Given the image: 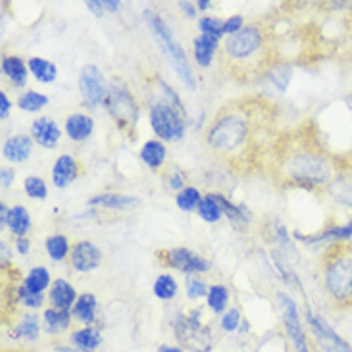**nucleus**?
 Returning <instances> with one entry per match:
<instances>
[{
	"label": "nucleus",
	"mask_w": 352,
	"mask_h": 352,
	"mask_svg": "<svg viewBox=\"0 0 352 352\" xmlns=\"http://www.w3.org/2000/svg\"><path fill=\"white\" fill-rule=\"evenodd\" d=\"M10 262H12V250H10V245L6 241L0 243V266L2 270H8Z\"/></svg>",
	"instance_id": "obj_48"
},
{
	"label": "nucleus",
	"mask_w": 352,
	"mask_h": 352,
	"mask_svg": "<svg viewBox=\"0 0 352 352\" xmlns=\"http://www.w3.org/2000/svg\"><path fill=\"white\" fill-rule=\"evenodd\" d=\"M258 114L262 112L256 106L245 102L221 108L206 131L210 151L223 160H243L245 154L252 153V144H256Z\"/></svg>",
	"instance_id": "obj_1"
},
{
	"label": "nucleus",
	"mask_w": 352,
	"mask_h": 352,
	"mask_svg": "<svg viewBox=\"0 0 352 352\" xmlns=\"http://www.w3.org/2000/svg\"><path fill=\"white\" fill-rule=\"evenodd\" d=\"M296 241L305 243V245H324V243H346L352 239V219H349L343 226H327L324 231L316 233V235H302L295 233Z\"/></svg>",
	"instance_id": "obj_15"
},
{
	"label": "nucleus",
	"mask_w": 352,
	"mask_h": 352,
	"mask_svg": "<svg viewBox=\"0 0 352 352\" xmlns=\"http://www.w3.org/2000/svg\"><path fill=\"white\" fill-rule=\"evenodd\" d=\"M14 302L23 306V308H29V310H38V308H43V305H45V296L29 293L25 287L18 285L16 291H14Z\"/></svg>",
	"instance_id": "obj_39"
},
{
	"label": "nucleus",
	"mask_w": 352,
	"mask_h": 352,
	"mask_svg": "<svg viewBox=\"0 0 352 352\" xmlns=\"http://www.w3.org/2000/svg\"><path fill=\"white\" fill-rule=\"evenodd\" d=\"M102 8H104V12H120L122 2L120 0H102Z\"/></svg>",
	"instance_id": "obj_53"
},
{
	"label": "nucleus",
	"mask_w": 352,
	"mask_h": 352,
	"mask_svg": "<svg viewBox=\"0 0 352 352\" xmlns=\"http://www.w3.org/2000/svg\"><path fill=\"white\" fill-rule=\"evenodd\" d=\"M277 305H279L281 320L285 325L287 337L291 339V343L295 344L296 352H312L308 339H306L305 329H302V324H300V312H298L295 298H291L287 293H277Z\"/></svg>",
	"instance_id": "obj_11"
},
{
	"label": "nucleus",
	"mask_w": 352,
	"mask_h": 352,
	"mask_svg": "<svg viewBox=\"0 0 352 352\" xmlns=\"http://www.w3.org/2000/svg\"><path fill=\"white\" fill-rule=\"evenodd\" d=\"M218 38L208 37V35H199V37L192 41V56H195V62L199 64L200 67H210L212 62H214V56L219 50Z\"/></svg>",
	"instance_id": "obj_25"
},
{
	"label": "nucleus",
	"mask_w": 352,
	"mask_h": 352,
	"mask_svg": "<svg viewBox=\"0 0 352 352\" xmlns=\"http://www.w3.org/2000/svg\"><path fill=\"white\" fill-rule=\"evenodd\" d=\"M23 190H25V195H28L29 199L33 200H45L48 197L47 183L38 175H28L23 179Z\"/></svg>",
	"instance_id": "obj_40"
},
{
	"label": "nucleus",
	"mask_w": 352,
	"mask_h": 352,
	"mask_svg": "<svg viewBox=\"0 0 352 352\" xmlns=\"http://www.w3.org/2000/svg\"><path fill=\"white\" fill-rule=\"evenodd\" d=\"M202 199L204 197H202L200 189L192 187V185H187L183 190L175 192V204H177V208L181 212H197Z\"/></svg>",
	"instance_id": "obj_35"
},
{
	"label": "nucleus",
	"mask_w": 352,
	"mask_h": 352,
	"mask_svg": "<svg viewBox=\"0 0 352 352\" xmlns=\"http://www.w3.org/2000/svg\"><path fill=\"white\" fill-rule=\"evenodd\" d=\"M270 33L262 23H247L237 35L223 38V64L239 79H250L266 74L270 64Z\"/></svg>",
	"instance_id": "obj_3"
},
{
	"label": "nucleus",
	"mask_w": 352,
	"mask_h": 352,
	"mask_svg": "<svg viewBox=\"0 0 352 352\" xmlns=\"http://www.w3.org/2000/svg\"><path fill=\"white\" fill-rule=\"evenodd\" d=\"M81 175V164L72 154H60L52 166V185L56 189H67Z\"/></svg>",
	"instance_id": "obj_16"
},
{
	"label": "nucleus",
	"mask_w": 352,
	"mask_h": 352,
	"mask_svg": "<svg viewBox=\"0 0 352 352\" xmlns=\"http://www.w3.org/2000/svg\"><path fill=\"white\" fill-rule=\"evenodd\" d=\"M197 214L200 216V219H204L206 223H218L221 216H223V212L219 208V202L214 197V192H208L202 202H200L199 210H197Z\"/></svg>",
	"instance_id": "obj_38"
},
{
	"label": "nucleus",
	"mask_w": 352,
	"mask_h": 352,
	"mask_svg": "<svg viewBox=\"0 0 352 352\" xmlns=\"http://www.w3.org/2000/svg\"><path fill=\"white\" fill-rule=\"evenodd\" d=\"M245 28V18L241 14H235L223 21V35L226 37H231V35H237L241 29Z\"/></svg>",
	"instance_id": "obj_45"
},
{
	"label": "nucleus",
	"mask_w": 352,
	"mask_h": 352,
	"mask_svg": "<svg viewBox=\"0 0 352 352\" xmlns=\"http://www.w3.org/2000/svg\"><path fill=\"white\" fill-rule=\"evenodd\" d=\"M74 320L81 325H93L98 318V300L93 293H81L77 302L72 308Z\"/></svg>",
	"instance_id": "obj_24"
},
{
	"label": "nucleus",
	"mask_w": 352,
	"mask_h": 352,
	"mask_svg": "<svg viewBox=\"0 0 352 352\" xmlns=\"http://www.w3.org/2000/svg\"><path fill=\"white\" fill-rule=\"evenodd\" d=\"M210 6H212V2H210V0H199V2H197V8H199L200 12H206Z\"/></svg>",
	"instance_id": "obj_56"
},
{
	"label": "nucleus",
	"mask_w": 352,
	"mask_h": 352,
	"mask_svg": "<svg viewBox=\"0 0 352 352\" xmlns=\"http://www.w3.org/2000/svg\"><path fill=\"white\" fill-rule=\"evenodd\" d=\"M210 285L200 279L197 276H187V281H185V293H187V298L189 300H199V298H204L208 296Z\"/></svg>",
	"instance_id": "obj_41"
},
{
	"label": "nucleus",
	"mask_w": 352,
	"mask_h": 352,
	"mask_svg": "<svg viewBox=\"0 0 352 352\" xmlns=\"http://www.w3.org/2000/svg\"><path fill=\"white\" fill-rule=\"evenodd\" d=\"M87 204L91 208H104V210H129L137 208L141 204V200L131 195H120V192H104V195H96L87 200Z\"/></svg>",
	"instance_id": "obj_20"
},
{
	"label": "nucleus",
	"mask_w": 352,
	"mask_h": 352,
	"mask_svg": "<svg viewBox=\"0 0 352 352\" xmlns=\"http://www.w3.org/2000/svg\"><path fill=\"white\" fill-rule=\"evenodd\" d=\"M266 79L276 87L277 91H287L289 87V81L293 77V67L289 64H272V66L266 69Z\"/></svg>",
	"instance_id": "obj_36"
},
{
	"label": "nucleus",
	"mask_w": 352,
	"mask_h": 352,
	"mask_svg": "<svg viewBox=\"0 0 352 352\" xmlns=\"http://www.w3.org/2000/svg\"><path fill=\"white\" fill-rule=\"evenodd\" d=\"M8 231L14 235V237H25L31 229V216H29L28 208L23 204H16L10 208L8 216Z\"/></svg>",
	"instance_id": "obj_31"
},
{
	"label": "nucleus",
	"mask_w": 352,
	"mask_h": 352,
	"mask_svg": "<svg viewBox=\"0 0 352 352\" xmlns=\"http://www.w3.org/2000/svg\"><path fill=\"white\" fill-rule=\"evenodd\" d=\"M102 262V250L91 241H76L69 252V266L77 274H91Z\"/></svg>",
	"instance_id": "obj_13"
},
{
	"label": "nucleus",
	"mask_w": 352,
	"mask_h": 352,
	"mask_svg": "<svg viewBox=\"0 0 352 352\" xmlns=\"http://www.w3.org/2000/svg\"><path fill=\"white\" fill-rule=\"evenodd\" d=\"M143 18L146 21L148 29H151V33L154 35V38H156V43L164 50L166 58L170 60V64L175 69V74L181 79V83L187 87V89H190V91H195L197 89V79H195V74H192L189 58H187V52L179 45V41L173 37L172 29L168 28V23L164 21L160 14H156L151 8L144 10Z\"/></svg>",
	"instance_id": "obj_5"
},
{
	"label": "nucleus",
	"mask_w": 352,
	"mask_h": 352,
	"mask_svg": "<svg viewBox=\"0 0 352 352\" xmlns=\"http://www.w3.org/2000/svg\"><path fill=\"white\" fill-rule=\"evenodd\" d=\"M33 137L28 133H16L8 137L2 144V158L12 164L28 162L29 156L33 153Z\"/></svg>",
	"instance_id": "obj_17"
},
{
	"label": "nucleus",
	"mask_w": 352,
	"mask_h": 352,
	"mask_svg": "<svg viewBox=\"0 0 352 352\" xmlns=\"http://www.w3.org/2000/svg\"><path fill=\"white\" fill-rule=\"evenodd\" d=\"M185 120L187 116H183L179 110H175L173 106L166 104L162 100H156L148 112V122H151L154 135L164 143H175L185 137V131H187Z\"/></svg>",
	"instance_id": "obj_8"
},
{
	"label": "nucleus",
	"mask_w": 352,
	"mask_h": 352,
	"mask_svg": "<svg viewBox=\"0 0 352 352\" xmlns=\"http://www.w3.org/2000/svg\"><path fill=\"white\" fill-rule=\"evenodd\" d=\"M14 179H16V172H14L12 168H2V170H0V187H2V189H10Z\"/></svg>",
	"instance_id": "obj_46"
},
{
	"label": "nucleus",
	"mask_w": 352,
	"mask_h": 352,
	"mask_svg": "<svg viewBox=\"0 0 352 352\" xmlns=\"http://www.w3.org/2000/svg\"><path fill=\"white\" fill-rule=\"evenodd\" d=\"M158 262L166 267L177 270L185 276H199V274H208L212 270V262L208 258L200 256L199 252L190 250L187 247H175V248H164L156 250Z\"/></svg>",
	"instance_id": "obj_9"
},
{
	"label": "nucleus",
	"mask_w": 352,
	"mask_h": 352,
	"mask_svg": "<svg viewBox=\"0 0 352 352\" xmlns=\"http://www.w3.org/2000/svg\"><path fill=\"white\" fill-rule=\"evenodd\" d=\"M45 250L52 262H64L66 258H69L72 243L64 233H52L45 239Z\"/></svg>",
	"instance_id": "obj_32"
},
{
	"label": "nucleus",
	"mask_w": 352,
	"mask_h": 352,
	"mask_svg": "<svg viewBox=\"0 0 352 352\" xmlns=\"http://www.w3.org/2000/svg\"><path fill=\"white\" fill-rule=\"evenodd\" d=\"M320 352H324V351H320Z\"/></svg>",
	"instance_id": "obj_57"
},
{
	"label": "nucleus",
	"mask_w": 352,
	"mask_h": 352,
	"mask_svg": "<svg viewBox=\"0 0 352 352\" xmlns=\"http://www.w3.org/2000/svg\"><path fill=\"white\" fill-rule=\"evenodd\" d=\"M104 106L116 127L122 133L135 137V127H137V120H139V102L124 81L110 83Z\"/></svg>",
	"instance_id": "obj_7"
},
{
	"label": "nucleus",
	"mask_w": 352,
	"mask_h": 352,
	"mask_svg": "<svg viewBox=\"0 0 352 352\" xmlns=\"http://www.w3.org/2000/svg\"><path fill=\"white\" fill-rule=\"evenodd\" d=\"M177 291H179V285H177V281H175V277L170 276V274H162V276H158L154 279V285H153V293L156 298H160L164 302H168V300H173L175 295H177Z\"/></svg>",
	"instance_id": "obj_34"
},
{
	"label": "nucleus",
	"mask_w": 352,
	"mask_h": 352,
	"mask_svg": "<svg viewBox=\"0 0 352 352\" xmlns=\"http://www.w3.org/2000/svg\"><path fill=\"white\" fill-rule=\"evenodd\" d=\"M185 181H187V175L181 172L179 168H173L172 172L166 175V185H168V189L170 190H183L187 185H185Z\"/></svg>",
	"instance_id": "obj_44"
},
{
	"label": "nucleus",
	"mask_w": 352,
	"mask_h": 352,
	"mask_svg": "<svg viewBox=\"0 0 352 352\" xmlns=\"http://www.w3.org/2000/svg\"><path fill=\"white\" fill-rule=\"evenodd\" d=\"M29 135L33 137L35 144L43 146V148H48V151L50 148H56L60 141H62V129H60V125L52 118H47V116H41L37 120H33Z\"/></svg>",
	"instance_id": "obj_14"
},
{
	"label": "nucleus",
	"mask_w": 352,
	"mask_h": 352,
	"mask_svg": "<svg viewBox=\"0 0 352 352\" xmlns=\"http://www.w3.org/2000/svg\"><path fill=\"white\" fill-rule=\"evenodd\" d=\"M166 156H168V148L166 143L160 139H151L141 146V153L139 158L143 160L144 166H148L151 170H160L166 162Z\"/></svg>",
	"instance_id": "obj_27"
},
{
	"label": "nucleus",
	"mask_w": 352,
	"mask_h": 352,
	"mask_svg": "<svg viewBox=\"0 0 352 352\" xmlns=\"http://www.w3.org/2000/svg\"><path fill=\"white\" fill-rule=\"evenodd\" d=\"M241 324L243 322H241V310L239 308H229L228 312L221 316V320H219V327L226 333H235V331H239Z\"/></svg>",
	"instance_id": "obj_43"
},
{
	"label": "nucleus",
	"mask_w": 352,
	"mask_h": 352,
	"mask_svg": "<svg viewBox=\"0 0 352 352\" xmlns=\"http://www.w3.org/2000/svg\"><path fill=\"white\" fill-rule=\"evenodd\" d=\"M48 104V96L38 93V91H25L18 96V106L19 110L28 112V114H35L41 112L45 106Z\"/></svg>",
	"instance_id": "obj_37"
},
{
	"label": "nucleus",
	"mask_w": 352,
	"mask_h": 352,
	"mask_svg": "<svg viewBox=\"0 0 352 352\" xmlns=\"http://www.w3.org/2000/svg\"><path fill=\"white\" fill-rule=\"evenodd\" d=\"M28 67H29V74L37 79L38 83H43V85H50V83H54L58 77V67L54 62H50L47 58H41V56H33L28 60Z\"/></svg>",
	"instance_id": "obj_28"
},
{
	"label": "nucleus",
	"mask_w": 352,
	"mask_h": 352,
	"mask_svg": "<svg viewBox=\"0 0 352 352\" xmlns=\"http://www.w3.org/2000/svg\"><path fill=\"white\" fill-rule=\"evenodd\" d=\"M85 6L89 12H93L96 18H100L104 14V8H102V0H87Z\"/></svg>",
	"instance_id": "obj_50"
},
{
	"label": "nucleus",
	"mask_w": 352,
	"mask_h": 352,
	"mask_svg": "<svg viewBox=\"0 0 352 352\" xmlns=\"http://www.w3.org/2000/svg\"><path fill=\"white\" fill-rule=\"evenodd\" d=\"M2 74H4V77H8V81L14 87L28 85V62H23L19 56L8 54V56L2 58Z\"/></svg>",
	"instance_id": "obj_26"
},
{
	"label": "nucleus",
	"mask_w": 352,
	"mask_h": 352,
	"mask_svg": "<svg viewBox=\"0 0 352 352\" xmlns=\"http://www.w3.org/2000/svg\"><path fill=\"white\" fill-rule=\"evenodd\" d=\"M52 352H79L76 346H69V344H56Z\"/></svg>",
	"instance_id": "obj_55"
},
{
	"label": "nucleus",
	"mask_w": 352,
	"mask_h": 352,
	"mask_svg": "<svg viewBox=\"0 0 352 352\" xmlns=\"http://www.w3.org/2000/svg\"><path fill=\"white\" fill-rule=\"evenodd\" d=\"M64 131H66L69 141L85 143L91 139V135L95 133V120L89 114H83V112L67 116L66 122H64Z\"/></svg>",
	"instance_id": "obj_19"
},
{
	"label": "nucleus",
	"mask_w": 352,
	"mask_h": 352,
	"mask_svg": "<svg viewBox=\"0 0 352 352\" xmlns=\"http://www.w3.org/2000/svg\"><path fill=\"white\" fill-rule=\"evenodd\" d=\"M21 285L25 287L29 293L43 295L52 285V277H50V272L45 266H35L31 267L28 272V276L23 277Z\"/></svg>",
	"instance_id": "obj_30"
},
{
	"label": "nucleus",
	"mask_w": 352,
	"mask_h": 352,
	"mask_svg": "<svg viewBox=\"0 0 352 352\" xmlns=\"http://www.w3.org/2000/svg\"><path fill=\"white\" fill-rule=\"evenodd\" d=\"M77 298H79V295H77L76 287L64 277L54 279L50 289H48V302L56 310H72L77 302Z\"/></svg>",
	"instance_id": "obj_18"
},
{
	"label": "nucleus",
	"mask_w": 352,
	"mask_h": 352,
	"mask_svg": "<svg viewBox=\"0 0 352 352\" xmlns=\"http://www.w3.org/2000/svg\"><path fill=\"white\" fill-rule=\"evenodd\" d=\"M214 197H216V200L219 202V208L223 212V216H226L235 228L241 229L250 223V212H248L243 204H235V202H231V200L226 199L223 195H216V192H214Z\"/></svg>",
	"instance_id": "obj_29"
},
{
	"label": "nucleus",
	"mask_w": 352,
	"mask_h": 352,
	"mask_svg": "<svg viewBox=\"0 0 352 352\" xmlns=\"http://www.w3.org/2000/svg\"><path fill=\"white\" fill-rule=\"evenodd\" d=\"M173 335L183 351L212 352L214 351V333L208 325L202 324V308H192L189 312H179L172 322Z\"/></svg>",
	"instance_id": "obj_6"
},
{
	"label": "nucleus",
	"mask_w": 352,
	"mask_h": 352,
	"mask_svg": "<svg viewBox=\"0 0 352 352\" xmlns=\"http://www.w3.org/2000/svg\"><path fill=\"white\" fill-rule=\"evenodd\" d=\"M14 247H16V252H18L19 256H28L29 252H31V241L28 237H18L16 243H14Z\"/></svg>",
	"instance_id": "obj_49"
},
{
	"label": "nucleus",
	"mask_w": 352,
	"mask_h": 352,
	"mask_svg": "<svg viewBox=\"0 0 352 352\" xmlns=\"http://www.w3.org/2000/svg\"><path fill=\"white\" fill-rule=\"evenodd\" d=\"M322 285L339 308H352V243H333L322 258Z\"/></svg>",
	"instance_id": "obj_4"
},
{
	"label": "nucleus",
	"mask_w": 352,
	"mask_h": 352,
	"mask_svg": "<svg viewBox=\"0 0 352 352\" xmlns=\"http://www.w3.org/2000/svg\"><path fill=\"white\" fill-rule=\"evenodd\" d=\"M339 173V162L318 144H298L279 162V175L291 187L305 190L329 189Z\"/></svg>",
	"instance_id": "obj_2"
},
{
	"label": "nucleus",
	"mask_w": 352,
	"mask_h": 352,
	"mask_svg": "<svg viewBox=\"0 0 352 352\" xmlns=\"http://www.w3.org/2000/svg\"><path fill=\"white\" fill-rule=\"evenodd\" d=\"M306 324L310 327V331L316 337V341L320 344V349L324 352H352L351 344L344 341L341 335L335 331L331 325L325 322L324 318L314 314L310 308H306L305 312Z\"/></svg>",
	"instance_id": "obj_12"
},
{
	"label": "nucleus",
	"mask_w": 352,
	"mask_h": 352,
	"mask_svg": "<svg viewBox=\"0 0 352 352\" xmlns=\"http://www.w3.org/2000/svg\"><path fill=\"white\" fill-rule=\"evenodd\" d=\"M8 216H10V208L6 206V202H0V228L6 229L8 226Z\"/></svg>",
	"instance_id": "obj_51"
},
{
	"label": "nucleus",
	"mask_w": 352,
	"mask_h": 352,
	"mask_svg": "<svg viewBox=\"0 0 352 352\" xmlns=\"http://www.w3.org/2000/svg\"><path fill=\"white\" fill-rule=\"evenodd\" d=\"M177 6H179L189 18H195V16H197V10H199L197 8V4H190V2H177Z\"/></svg>",
	"instance_id": "obj_52"
},
{
	"label": "nucleus",
	"mask_w": 352,
	"mask_h": 352,
	"mask_svg": "<svg viewBox=\"0 0 352 352\" xmlns=\"http://www.w3.org/2000/svg\"><path fill=\"white\" fill-rule=\"evenodd\" d=\"M69 343L79 352H95L102 344V331L95 325H87V327L72 331Z\"/></svg>",
	"instance_id": "obj_23"
},
{
	"label": "nucleus",
	"mask_w": 352,
	"mask_h": 352,
	"mask_svg": "<svg viewBox=\"0 0 352 352\" xmlns=\"http://www.w3.org/2000/svg\"><path fill=\"white\" fill-rule=\"evenodd\" d=\"M199 29L200 35H208V37L218 38V41H221V37H223V21L219 18H214V16H204V18H200Z\"/></svg>",
	"instance_id": "obj_42"
},
{
	"label": "nucleus",
	"mask_w": 352,
	"mask_h": 352,
	"mask_svg": "<svg viewBox=\"0 0 352 352\" xmlns=\"http://www.w3.org/2000/svg\"><path fill=\"white\" fill-rule=\"evenodd\" d=\"M229 289L221 283H216V285H210L208 296H206V306L214 314H226L229 306Z\"/></svg>",
	"instance_id": "obj_33"
},
{
	"label": "nucleus",
	"mask_w": 352,
	"mask_h": 352,
	"mask_svg": "<svg viewBox=\"0 0 352 352\" xmlns=\"http://www.w3.org/2000/svg\"><path fill=\"white\" fill-rule=\"evenodd\" d=\"M10 333L14 339H21V341H37L41 335V320L35 312H21L16 318V324L12 325Z\"/></svg>",
	"instance_id": "obj_21"
},
{
	"label": "nucleus",
	"mask_w": 352,
	"mask_h": 352,
	"mask_svg": "<svg viewBox=\"0 0 352 352\" xmlns=\"http://www.w3.org/2000/svg\"><path fill=\"white\" fill-rule=\"evenodd\" d=\"M79 93L81 100L89 110H95L98 106H104L106 96L110 91V83L102 74V69L95 64H87L79 72Z\"/></svg>",
	"instance_id": "obj_10"
},
{
	"label": "nucleus",
	"mask_w": 352,
	"mask_h": 352,
	"mask_svg": "<svg viewBox=\"0 0 352 352\" xmlns=\"http://www.w3.org/2000/svg\"><path fill=\"white\" fill-rule=\"evenodd\" d=\"M72 320H74L72 310H56L48 306L43 310V331L47 335L66 333L72 325Z\"/></svg>",
	"instance_id": "obj_22"
},
{
	"label": "nucleus",
	"mask_w": 352,
	"mask_h": 352,
	"mask_svg": "<svg viewBox=\"0 0 352 352\" xmlns=\"http://www.w3.org/2000/svg\"><path fill=\"white\" fill-rule=\"evenodd\" d=\"M10 112H12V102H10L8 95L4 91H0V120L6 122L10 118Z\"/></svg>",
	"instance_id": "obj_47"
},
{
	"label": "nucleus",
	"mask_w": 352,
	"mask_h": 352,
	"mask_svg": "<svg viewBox=\"0 0 352 352\" xmlns=\"http://www.w3.org/2000/svg\"><path fill=\"white\" fill-rule=\"evenodd\" d=\"M156 352H185L179 344H160Z\"/></svg>",
	"instance_id": "obj_54"
}]
</instances>
